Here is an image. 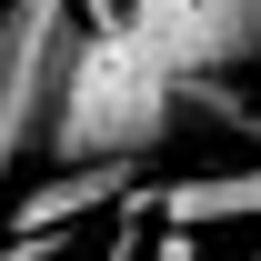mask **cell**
<instances>
[{
    "label": "cell",
    "mask_w": 261,
    "mask_h": 261,
    "mask_svg": "<svg viewBox=\"0 0 261 261\" xmlns=\"http://www.w3.org/2000/svg\"><path fill=\"white\" fill-rule=\"evenodd\" d=\"M81 40H91V20L70 0H0V181L50 151Z\"/></svg>",
    "instance_id": "1"
},
{
    "label": "cell",
    "mask_w": 261,
    "mask_h": 261,
    "mask_svg": "<svg viewBox=\"0 0 261 261\" xmlns=\"http://www.w3.org/2000/svg\"><path fill=\"white\" fill-rule=\"evenodd\" d=\"M130 201H141V171H130V161L31 171V181L10 191V241H20V251H61L70 221H91V211H130Z\"/></svg>",
    "instance_id": "2"
},
{
    "label": "cell",
    "mask_w": 261,
    "mask_h": 261,
    "mask_svg": "<svg viewBox=\"0 0 261 261\" xmlns=\"http://www.w3.org/2000/svg\"><path fill=\"white\" fill-rule=\"evenodd\" d=\"M141 211L161 231H211V221H261V161L251 171H191V181H161V191H141Z\"/></svg>",
    "instance_id": "3"
},
{
    "label": "cell",
    "mask_w": 261,
    "mask_h": 261,
    "mask_svg": "<svg viewBox=\"0 0 261 261\" xmlns=\"http://www.w3.org/2000/svg\"><path fill=\"white\" fill-rule=\"evenodd\" d=\"M141 261H201V241H191V231H161V221H151V241H141Z\"/></svg>",
    "instance_id": "4"
},
{
    "label": "cell",
    "mask_w": 261,
    "mask_h": 261,
    "mask_svg": "<svg viewBox=\"0 0 261 261\" xmlns=\"http://www.w3.org/2000/svg\"><path fill=\"white\" fill-rule=\"evenodd\" d=\"M70 10H81L91 31H111V20H121V0H70Z\"/></svg>",
    "instance_id": "5"
},
{
    "label": "cell",
    "mask_w": 261,
    "mask_h": 261,
    "mask_svg": "<svg viewBox=\"0 0 261 261\" xmlns=\"http://www.w3.org/2000/svg\"><path fill=\"white\" fill-rule=\"evenodd\" d=\"M251 261H261V251H251Z\"/></svg>",
    "instance_id": "6"
}]
</instances>
